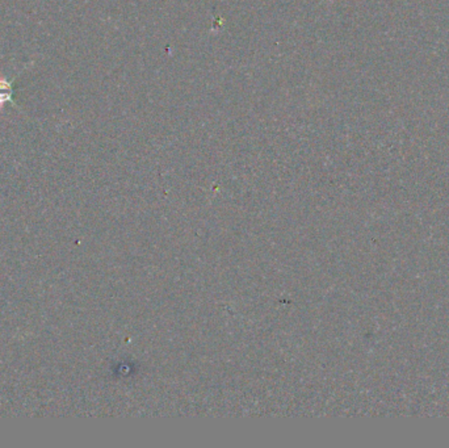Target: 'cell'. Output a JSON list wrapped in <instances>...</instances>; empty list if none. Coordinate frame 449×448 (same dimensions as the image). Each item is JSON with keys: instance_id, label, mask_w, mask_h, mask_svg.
Segmentation results:
<instances>
[{"instance_id": "obj_1", "label": "cell", "mask_w": 449, "mask_h": 448, "mask_svg": "<svg viewBox=\"0 0 449 448\" xmlns=\"http://www.w3.org/2000/svg\"><path fill=\"white\" fill-rule=\"evenodd\" d=\"M28 67H29V64H25L24 69L20 70V73H17L15 77L11 78V79H8V78H0V110H3L4 105L8 104V103L12 104L16 110H20L17 107L15 100H14V95H15V80Z\"/></svg>"}]
</instances>
